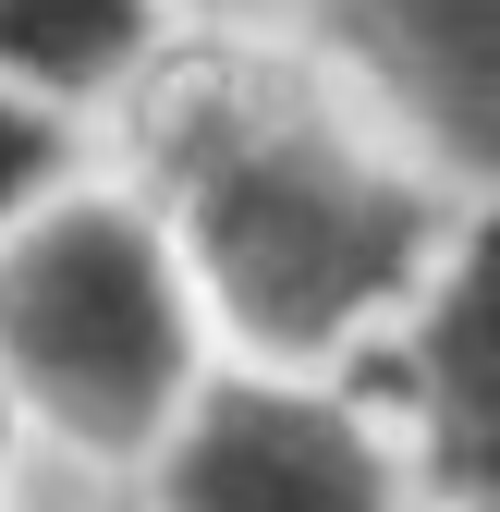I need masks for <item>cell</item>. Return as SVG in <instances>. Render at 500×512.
Masks as SVG:
<instances>
[{
    "instance_id": "cell-8",
    "label": "cell",
    "mask_w": 500,
    "mask_h": 512,
    "mask_svg": "<svg viewBox=\"0 0 500 512\" xmlns=\"http://www.w3.org/2000/svg\"><path fill=\"white\" fill-rule=\"evenodd\" d=\"M171 25H208V37H244V25H305V0H171Z\"/></svg>"
},
{
    "instance_id": "cell-2",
    "label": "cell",
    "mask_w": 500,
    "mask_h": 512,
    "mask_svg": "<svg viewBox=\"0 0 500 512\" xmlns=\"http://www.w3.org/2000/svg\"><path fill=\"white\" fill-rule=\"evenodd\" d=\"M0 391L98 464H159L208 391V281L159 196L61 183L0 232Z\"/></svg>"
},
{
    "instance_id": "cell-5",
    "label": "cell",
    "mask_w": 500,
    "mask_h": 512,
    "mask_svg": "<svg viewBox=\"0 0 500 512\" xmlns=\"http://www.w3.org/2000/svg\"><path fill=\"white\" fill-rule=\"evenodd\" d=\"M391 403L427 500H500V196L464 208L440 281L391 330Z\"/></svg>"
},
{
    "instance_id": "cell-9",
    "label": "cell",
    "mask_w": 500,
    "mask_h": 512,
    "mask_svg": "<svg viewBox=\"0 0 500 512\" xmlns=\"http://www.w3.org/2000/svg\"><path fill=\"white\" fill-rule=\"evenodd\" d=\"M427 512H500V500H427Z\"/></svg>"
},
{
    "instance_id": "cell-10",
    "label": "cell",
    "mask_w": 500,
    "mask_h": 512,
    "mask_svg": "<svg viewBox=\"0 0 500 512\" xmlns=\"http://www.w3.org/2000/svg\"><path fill=\"white\" fill-rule=\"evenodd\" d=\"M0 452H13V391H0Z\"/></svg>"
},
{
    "instance_id": "cell-4",
    "label": "cell",
    "mask_w": 500,
    "mask_h": 512,
    "mask_svg": "<svg viewBox=\"0 0 500 512\" xmlns=\"http://www.w3.org/2000/svg\"><path fill=\"white\" fill-rule=\"evenodd\" d=\"M305 49L440 183L500 196V0H305Z\"/></svg>"
},
{
    "instance_id": "cell-1",
    "label": "cell",
    "mask_w": 500,
    "mask_h": 512,
    "mask_svg": "<svg viewBox=\"0 0 500 512\" xmlns=\"http://www.w3.org/2000/svg\"><path fill=\"white\" fill-rule=\"evenodd\" d=\"M159 208L220 330H244L269 366H330L366 330H403L476 196L427 171L318 49H220L159 98Z\"/></svg>"
},
{
    "instance_id": "cell-6",
    "label": "cell",
    "mask_w": 500,
    "mask_h": 512,
    "mask_svg": "<svg viewBox=\"0 0 500 512\" xmlns=\"http://www.w3.org/2000/svg\"><path fill=\"white\" fill-rule=\"evenodd\" d=\"M159 49H171V0H0V86H37L61 110L147 86Z\"/></svg>"
},
{
    "instance_id": "cell-3",
    "label": "cell",
    "mask_w": 500,
    "mask_h": 512,
    "mask_svg": "<svg viewBox=\"0 0 500 512\" xmlns=\"http://www.w3.org/2000/svg\"><path fill=\"white\" fill-rule=\"evenodd\" d=\"M415 488V452H391V427L305 366L208 378L147 464V512H403Z\"/></svg>"
},
{
    "instance_id": "cell-7",
    "label": "cell",
    "mask_w": 500,
    "mask_h": 512,
    "mask_svg": "<svg viewBox=\"0 0 500 512\" xmlns=\"http://www.w3.org/2000/svg\"><path fill=\"white\" fill-rule=\"evenodd\" d=\"M61 183H74V110L37 86H0V232L37 220Z\"/></svg>"
}]
</instances>
